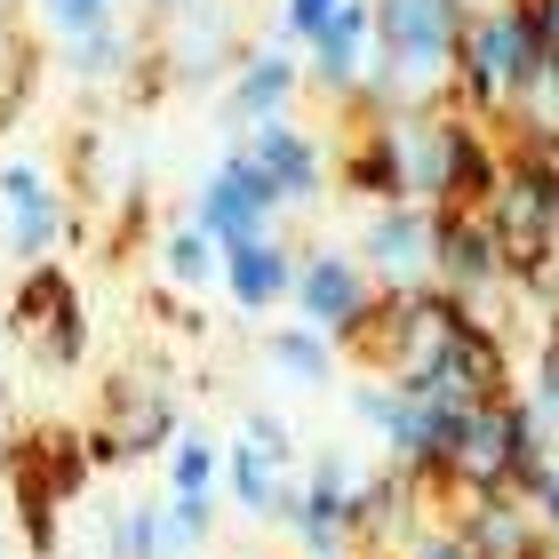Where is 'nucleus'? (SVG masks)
Wrapping results in <instances>:
<instances>
[{
	"mask_svg": "<svg viewBox=\"0 0 559 559\" xmlns=\"http://www.w3.org/2000/svg\"><path fill=\"white\" fill-rule=\"evenodd\" d=\"M376 129H384L392 160H400V192L424 200V209H479V192L503 176V136L488 120L455 112L448 96L416 112H384Z\"/></svg>",
	"mask_w": 559,
	"mask_h": 559,
	"instance_id": "f257e3e1",
	"label": "nucleus"
},
{
	"mask_svg": "<svg viewBox=\"0 0 559 559\" xmlns=\"http://www.w3.org/2000/svg\"><path fill=\"white\" fill-rule=\"evenodd\" d=\"M544 464H551V424L512 384V392H496V400L455 416V448H448V472H440L431 496H448V503L455 496H520Z\"/></svg>",
	"mask_w": 559,
	"mask_h": 559,
	"instance_id": "f03ea898",
	"label": "nucleus"
},
{
	"mask_svg": "<svg viewBox=\"0 0 559 559\" xmlns=\"http://www.w3.org/2000/svg\"><path fill=\"white\" fill-rule=\"evenodd\" d=\"M544 64V33L527 0H479L455 33V64H448V105L472 120H503V105L520 96V81Z\"/></svg>",
	"mask_w": 559,
	"mask_h": 559,
	"instance_id": "7ed1b4c3",
	"label": "nucleus"
},
{
	"mask_svg": "<svg viewBox=\"0 0 559 559\" xmlns=\"http://www.w3.org/2000/svg\"><path fill=\"white\" fill-rule=\"evenodd\" d=\"M288 304H296V320L320 328L328 344H352V336H360V320L376 312V280L360 272L352 248H312V257H296Z\"/></svg>",
	"mask_w": 559,
	"mask_h": 559,
	"instance_id": "20e7f679",
	"label": "nucleus"
},
{
	"mask_svg": "<svg viewBox=\"0 0 559 559\" xmlns=\"http://www.w3.org/2000/svg\"><path fill=\"white\" fill-rule=\"evenodd\" d=\"M168 448H176L168 384H152V376H112L105 384V424L88 431V455L96 464H144V455H168Z\"/></svg>",
	"mask_w": 559,
	"mask_h": 559,
	"instance_id": "39448f33",
	"label": "nucleus"
},
{
	"mask_svg": "<svg viewBox=\"0 0 559 559\" xmlns=\"http://www.w3.org/2000/svg\"><path fill=\"white\" fill-rule=\"evenodd\" d=\"M272 216H280V192H272V176L248 160V144H233L224 160L209 168V185H200V200H192V216L185 224H200L216 248H233V240H257V233H272Z\"/></svg>",
	"mask_w": 559,
	"mask_h": 559,
	"instance_id": "423d86ee",
	"label": "nucleus"
},
{
	"mask_svg": "<svg viewBox=\"0 0 559 559\" xmlns=\"http://www.w3.org/2000/svg\"><path fill=\"white\" fill-rule=\"evenodd\" d=\"M431 248H440V209L424 200H384L368 224H360V272L376 288H424L431 280Z\"/></svg>",
	"mask_w": 559,
	"mask_h": 559,
	"instance_id": "0eeeda50",
	"label": "nucleus"
},
{
	"mask_svg": "<svg viewBox=\"0 0 559 559\" xmlns=\"http://www.w3.org/2000/svg\"><path fill=\"white\" fill-rule=\"evenodd\" d=\"M72 233V209L40 160H0V240L16 264H48Z\"/></svg>",
	"mask_w": 559,
	"mask_h": 559,
	"instance_id": "6e6552de",
	"label": "nucleus"
},
{
	"mask_svg": "<svg viewBox=\"0 0 559 559\" xmlns=\"http://www.w3.org/2000/svg\"><path fill=\"white\" fill-rule=\"evenodd\" d=\"M352 472L344 455H312V472L296 479V503H288V536L304 544V559H320V551H352Z\"/></svg>",
	"mask_w": 559,
	"mask_h": 559,
	"instance_id": "1a4fd4ad",
	"label": "nucleus"
},
{
	"mask_svg": "<svg viewBox=\"0 0 559 559\" xmlns=\"http://www.w3.org/2000/svg\"><path fill=\"white\" fill-rule=\"evenodd\" d=\"M368 57H376V9H368V0H344V9L328 16L312 40H304V88L352 105V96H360Z\"/></svg>",
	"mask_w": 559,
	"mask_h": 559,
	"instance_id": "9d476101",
	"label": "nucleus"
},
{
	"mask_svg": "<svg viewBox=\"0 0 559 559\" xmlns=\"http://www.w3.org/2000/svg\"><path fill=\"white\" fill-rule=\"evenodd\" d=\"M248 160H257L272 176V192H280V209H312V200L328 192V176H336V152H328L304 120H264V129H248Z\"/></svg>",
	"mask_w": 559,
	"mask_h": 559,
	"instance_id": "9b49d317",
	"label": "nucleus"
},
{
	"mask_svg": "<svg viewBox=\"0 0 559 559\" xmlns=\"http://www.w3.org/2000/svg\"><path fill=\"white\" fill-rule=\"evenodd\" d=\"M296 88H304V57H296L288 40L248 48V57L233 64V88H224V120H233V129H264V120H288Z\"/></svg>",
	"mask_w": 559,
	"mask_h": 559,
	"instance_id": "f8f14e48",
	"label": "nucleus"
},
{
	"mask_svg": "<svg viewBox=\"0 0 559 559\" xmlns=\"http://www.w3.org/2000/svg\"><path fill=\"white\" fill-rule=\"evenodd\" d=\"M448 520L464 527V544L479 559H559V544L536 527V512L520 496H455Z\"/></svg>",
	"mask_w": 559,
	"mask_h": 559,
	"instance_id": "ddd939ff",
	"label": "nucleus"
},
{
	"mask_svg": "<svg viewBox=\"0 0 559 559\" xmlns=\"http://www.w3.org/2000/svg\"><path fill=\"white\" fill-rule=\"evenodd\" d=\"M288 280H296V248L280 233L216 248V288L233 296V312H272V304H288Z\"/></svg>",
	"mask_w": 559,
	"mask_h": 559,
	"instance_id": "4468645a",
	"label": "nucleus"
},
{
	"mask_svg": "<svg viewBox=\"0 0 559 559\" xmlns=\"http://www.w3.org/2000/svg\"><path fill=\"white\" fill-rule=\"evenodd\" d=\"M233 40H240V24L224 0H192L185 16H168V72L176 81H216V72H233Z\"/></svg>",
	"mask_w": 559,
	"mask_h": 559,
	"instance_id": "2eb2a0df",
	"label": "nucleus"
},
{
	"mask_svg": "<svg viewBox=\"0 0 559 559\" xmlns=\"http://www.w3.org/2000/svg\"><path fill=\"white\" fill-rule=\"evenodd\" d=\"M224 488H233V503H240L248 520L280 527V520H288V503H296V472H288V464H272L264 448L233 440V455H224Z\"/></svg>",
	"mask_w": 559,
	"mask_h": 559,
	"instance_id": "dca6fc26",
	"label": "nucleus"
},
{
	"mask_svg": "<svg viewBox=\"0 0 559 559\" xmlns=\"http://www.w3.org/2000/svg\"><path fill=\"white\" fill-rule=\"evenodd\" d=\"M496 136H503V144H559V57H544V64L520 81V96H512L503 120H496Z\"/></svg>",
	"mask_w": 559,
	"mask_h": 559,
	"instance_id": "f3484780",
	"label": "nucleus"
},
{
	"mask_svg": "<svg viewBox=\"0 0 559 559\" xmlns=\"http://www.w3.org/2000/svg\"><path fill=\"white\" fill-rule=\"evenodd\" d=\"M64 64L81 72V81L120 88V81H136V72H144V33H129V24H96V33L64 40Z\"/></svg>",
	"mask_w": 559,
	"mask_h": 559,
	"instance_id": "a211bd4d",
	"label": "nucleus"
},
{
	"mask_svg": "<svg viewBox=\"0 0 559 559\" xmlns=\"http://www.w3.org/2000/svg\"><path fill=\"white\" fill-rule=\"evenodd\" d=\"M264 360H272V376H288V384H304V392H320V384H336V344L320 336V328H280V336H264Z\"/></svg>",
	"mask_w": 559,
	"mask_h": 559,
	"instance_id": "6ab92c4d",
	"label": "nucleus"
},
{
	"mask_svg": "<svg viewBox=\"0 0 559 559\" xmlns=\"http://www.w3.org/2000/svg\"><path fill=\"white\" fill-rule=\"evenodd\" d=\"M224 488V448L200 440V431H176L168 448V496H216Z\"/></svg>",
	"mask_w": 559,
	"mask_h": 559,
	"instance_id": "aec40b11",
	"label": "nucleus"
},
{
	"mask_svg": "<svg viewBox=\"0 0 559 559\" xmlns=\"http://www.w3.org/2000/svg\"><path fill=\"white\" fill-rule=\"evenodd\" d=\"M160 272L176 280V288H209L216 280V240L200 233V224H168L160 233Z\"/></svg>",
	"mask_w": 559,
	"mask_h": 559,
	"instance_id": "412c9836",
	"label": "nucleus"
},
{
	"mask_svg": "<svg viewBox=\"0 0 559 559\" xmlns=\"http://www.w3.org/2000/svg\"><path fill=\"white\" fill-rule=\"evenodd\" d=\"M105 559H168V520H160V503H136V512L105 520Z\"/></svg>",
	"mask_w": 559,
	"mask_h": 559,
	"instance_id": "4be33fe9",
	"label": "nucleus"
},
{
	"mask_svg": "<svg viewBox=\"0 0 559 559\" xmlns=\"http://www.w3.org/2000/svg\"><path fill=\"white\" fill-rule=\"evenodd\" d=\"M33 352H48V368H72L88 352V304L72 296V304H57L40 328H33Z\"/></svg>",
	"mask_w": 559,
	"mask_h": 559,
	"instance_id": "5701e85b",
	"label": "nucleus"
},
{
	"mask_svg": "<svg viewBox=\"0 0 559 559\" xmlns=\"http://www.w3.org/2000/svg\"><path fill=\"white\" fill-rule=\"evenodd\" d=\"M160 520H168V551H192L216 536V496H168Z\"/></svg>",
	"mask_w": 559,
	"mask_h": 559,
	"instance_id": "b1692460",
	"label": "nucleus"
},
{
	"mask_svg": "<svg viewBox=\"0 0 559 559\" xmlns=\"http://www.w3.org/2000/svg\"><path fill=\"white\" fill-rule=\"evenodd\" d=\"M40 9V33L48 40H81L96 24H112V0H33Z\"/></svg>",
	"mask_w": 559,
	"mask_h": 559,
	"instance_id": "393cba45",
	"label": "nucleus"
},
{
	"mask_svg": "<svg viewBox=\"0 0 559 559\" xmlns=\"http://www.w3.org/2000/svg\"><path fill=\"white\" fill-rule=\"evenodd\" d=\"M400 559H479L472 544H464V527L455 520H424L408 544H400Z\"/></svg>",
	"mask_w": 559,
	"mask_h": 559,
	"instance_id": "a878e982",
	"label": "nucleus"
},
{
	"mask_svg": "<svg viewBox=\"0 0 559 559\" xmlns=\"http://www.w3.org/2000/svg\"><path fill=\"white\" fill-rule=\"evenodd\" d=\"M520 400H527L544 424H559V352H551V344H536V360H527V392H520Z\"/></svg>",
	"mask_w": 559,
	"mask_h": 559,
	"instance_id": "bb28decb",
	"label": "nucleus"
},
{
	"mask_svg": "<svg viewBox=\"0 0 559 559\" xmlns=\"http://www.w3.org/2000/svg\"><path fill=\"white\" fill-rule=\"evenodd\" d=\"M240 440H248V448H264L272 464H288V472H296V431L280 424L272 408H248V424H240Z\"/></svg>",
	"mask_w": 559,
	"mask_h": 559,
	"instance_id": "cd10ccee",
	"label": "nucleus"
},
{
	"mask_svg": "<svg viewBox=\"0 0 559 559\" xmlns=\"http://www.w3.org/2000/svg\"><path fill=\"white\" fill-rule=\"evenodd\" d=\"M520 503L536 512V527H544V536L559 544V455H551V464H544V472H536V479L520 488Z\"/></svg>",
	"mask_w": 559,
	"mask_h": 559,
	"instance_id": "c85d7f7f",
	"label": "nucleus"
},
{
	"mask_svg": "<svg viewBox=\"0 0 559 559\" xmlns=\"http://www.w3.org/2000/svg\"><path fill=\"white\" fill-rule=\"evenodd\" d=\"M336 9H344V0H280V33H288V40L304 48V40H312Z\"/></svg>",
	"mask_w": 559,
	"mask_h": 559,
	"instance_id": "c756f323",
	"label": "nucleus"
},
{
	"mask_svg": "<svg viewBox=\"0 0 559 559\" xmlns=\"http://www.w3.org/2000/svg\"><path fill=\"white\" fill-rule=\"evenodd\" d=\"M192 0H144V16H185Z\"/></svg>",
	"mask_w": 559,
	"mask_h": 559,
	"instance_id": "7c9ffc66",
	"label": "nucleus"
},
{
	"mask_svg": "<svg viewBox=\"0 0 559 559\" xmlns=\"http://www.w3.org/2000/svg\"><path fill=\"white\" fill-rule=\"evenodd\" d=\"M544 344H551V352H559V304H551V320H544Z\"/></svg>",
	"mask_w": 559,
	"mask_h": 559,
	"instance_id": "2f4dec72",
	"label": "nucleus"
},
{
	"mask_svg": "<svg viewBox=\"0 0 559 559\" xmlns=\"http://www.w3.org/2000/svg\"><path fill=\"white\" fill-rule=\"evenodd\" d=\"M320 559H352V551H320Z\"/></svg>",
	"mask_w": 559,
	"mask_h": 559,
	"instance_id": "473e14b6",
	"label": "nucleus"
},
{
	"mask_svg": "<svg viewBox=\"0 0 559 559\" xmlns=\"http://www.w3.org/2000/svg\"><path fill=\"white\" fill-rule=\"evenodd\" d=\"M551 233H559V209H551Z\"/></svg>",
	"mask_w": 559,
	"mask_h": 559,
	"instance_id": "72a5a7b5",
	"label": "nucleus"
}]
</instances>
